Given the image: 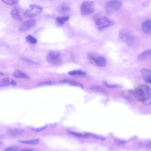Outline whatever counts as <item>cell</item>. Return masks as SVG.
Returning a JSON list of instances; mask_svg holds the SVG:
<instances>
[{
	"label": "cell",
	"instance_id": "6da1fadb",
	"mask_svg": "<svg viewBox=\"0 0 151 151\" xmlns=\"http://www.w3.org/2000/svg\"><path fill=\"white\" fill-rule=\"evenodd\" d=\"M119 37L126 44L129 46H134L136 44L135 37L129 30L124 29L119 33Z\"/></svg>",
	"mask_w": 151,
	"mask_h": 151
},
{
	"label": "cell",
	"instance_id": "7a4b0ae2",
	"mask_svg": "<svg viewBox=\"0 0 151 151\" xmlns=\"http://www.w3.org/2000/svg\"><path fill=\"white\" fill-rule=\"evenodd\" d=\"M95 23L98 30H101L104 28L113 26L114 22L106 17H95L94 18Z\"/></svg>",
	"mask_w": 151,
	"mask_h": 151
},
{
	"label": "cell",
	"instance_id": "3957f363",
	"mask_svg": "<svg viewBox=\"0 0 151 151\" xmlns=\"http://www.w3.org/2000/svg\"><path fill=\"white\" fill-rule=\"evenodd\" d=\"M138 98L144 100L147 97L151 96V88L145 84L137 86L135 89Z\"/></svg>",
	"mask_w": 151,
	"mask_h": 151
},
{
	"label": "cell",
	"instance_id": "277c9868",
	"mask_svg": "<svg viewBox=\"0 0 151 151\" xmlns=\"http://www.w3.org/2000/svg\"><path fill=\"white\" fill-rule=\"evenodd\" d=\"M122 5L120 0H109L105 4V10L108 13H111L119 9Z\"/></svg>",
	"mask_w": 151,
	"mask_h": 151
},
{
	"label": "cell",
	"instance_id": "5b68a950",
	"mask_svg": "<svg viewBox=\"0 0 151 151\" xmlns=\"http://www.w3.org/2000/svg\"><path fill=\"white\" fill-rule=\"evenodd\" d=\"M43 10L40 6L36 4L30 5L24 13L25 17L30 18L35 17L40 14Z\"/></svg>",
	"mask_w": 151,
	"mask_h": 151
},
{
	"label": "cell",
	"instance_id": "8992f818",
	"mask_svg": "<svg viewBox=\"0 0 151 151\" xmlns=\"http://www.w3.org/2000/svg\"><path fill=\"white\" fill-rule=\"evenodd\" d=\"M95 2L93 1H85L83 2L80 6L81 14L87 15L92 14L94 11Z\"/></svg>",
	"mask_w": 151,
	"mask_h": 151
},
{
	"label": "cell",
	"instance_id": "52a82bcc",
	"mask_svg": "<svg viewBox=\"0 0 151 151\" xmlns=\"http://www.w3.org/2000/svg\"><path fill=\"white\" fill-rule=\"evenodd\" d=\"M47 61L49 63L54 65H59L61 63L60 52L58 51H52L47 55Z\"/></svg>",
	"mask_w": 151,
	"mask_h": 151
},
{
	"label": "cell",
	"instance_id": "ba28073f",
	"mask_svg": "<svg viewBox=\"0 0 151 151\" xmlns=\"http://www.w3.org/2000/svg\"><path fill=\"white\" fill-rule=\"evenodd\" d=\"M88 58L91 61L94 62L100 67H104L106 65V62L105 58L101 56H94L91 55L88 56Z\"/></svg>",
	"mask_w": 151,
	"mask_h": 151
},
{
	"label": "cell",
	"instance_id": "9c48e42d",
	"mask_svg": "<svg viewBox=\"0 0 151 151\" xmlns=\"http://www.w3.org/2000/svg\"><path fill=\"white\" fill-rule=\"evenodd\" d=\"M36 21L33 19L29 20L24 22L19 29V31L21 32L27 31L35 25Z\"/></svg>",
	"mask_w": 151,
	"mask_h": 151
},
{
	"label": "cell",
	"instance_id": "30bf717a",
	"mask_svg": "<svg viewBox=\"0 0 151 151\" xmlns=\"http://www.w3.org/2000/svg\"><path fill=\"white\" fill-rule=\"evenodd\" d=\"M57 10L60 13L65 14L70 12L71 9L68 5L64 3L58 6L57 7Z\"/></svg>",
	"mask_w": 151,
	"mask_h": 151
},
{
	"label": "cell",
	"instance_id": "8fae6325",
	"mask_svg": "<svg viewBox=\"0 0 151 151\" xmlns=\"http://www.w3.org/2000/svg\"><path fill=\"white\" fill-rule=\"evenodd\" d=\"M140 61H144L151 58V50H145L139 54L137 57Z\"/></svg>",
	"mask_w": 151,
	"mask_h": 151
},
{
	"label": "cell",
	"instance_id": "7c38bea8",
	"mask_svg": "<svg viewBox=\"0 0 151 151\" xmlns=\"http://www.w3.org/2000/svg\"><path fill=\"white\" fill-rule=\"evenodd\" d=\"M16 84V82L13 80L9 78H2L0 81L1 86H14Z\"/></svg>",
	"mask_w": 151,
	"mask_h": 151
},
{
	"label": "cell",
	"instance_id": "4fadbf2b",
	"mask_svg": "<svg viewBox=\"0 0 151 151\" xmlns=\"http://www.w3.org/2000/svg\"><path fill=\"white\" fill-rule=\"evenodd\" d=\"M142 28L143 32L147 34H151V20L146 21L142 23Z\"/></svg>",
	"mask_w": 151,
	"mask_h": 151
},
{
	"label": "cell",
	"instance_id": "5bb4252c",
	"mask_svg": "<svg viewBox=\"0 0 151 151\" xmlns=\"http://www.w3.org/2000/svg\"><path fill=\"white\" fill-rule=\"evenodd\" d=\"M10 14L12 17L14 19L21 22L22 18L18 9L16 7L14 8L11 11Z\"/></svg>",
	"mask_w": 151,
	"mask_h": 151
},
{
	"label": "cell",
	"instance_id": "9a60e30c",
	"mask_svg": "<svg viewBox=\"0 0 151 151\" xmlns=\"http://www.w3.org/2000/svg\"><path fill=\"white\" fill-rule=\"evenodd\" d=\"M24 132V129L20 128H12L9 129L8 131L9 134L13 136L20 135Z\"/></svg>",
	"mask_w": 151,
	"mask_h": 151
},
{
	"label": "cell",
	"instance_id": "2e32d148",
	"mask_svg": "<svg viewBox=\"0 0 151 151\" xmlns=\"http://www.w3.org/2000/svg\"><path fill=\"white\" fill-rule=\"evenodd\" d=\"M12 75L17 78L29 79V76L25 73L19 70H16L12 74Z\"/></svg>",
	"mask_w": 151,
	"mask_h": 151
},
{
	"label": "cell",
	"instance_id": "e0dca14e",
	"mask_svg": "<svg viewBox=\"0 0 151 151\" xmlns=\"http://www.w3.org/2000/svg\"><path fill=\"white\" fill-rule=\"evenodd\" d=\"M60 82L62 83H68L71 85L78 86L81 88L83 87V86L78 81L73 80L65 79L61 80Z\"/></svg>",
	"mask_w": 151,
	"mask_h": 151
},
{
	"label": "cell",
	"instance_id": "ac0fdd59",
	"mask_svg": "<svg viewBox=\"0 0 151 151\" xmlns=\"http://www.w3.org/2000/svg\"><path fill=\"white\" fill-rule=\"evenodd\" d=\"M90 89L91 90L104 94H106V91L102 87L96 85H93L89 87Z\"/></svg>",
	"mask_w": 151,
	"mask_h": 151
},
{
	"label": "cell",
	"instance_id": "d6986e66",
	"mask_svg": "<svg viewBox=\"0 0 151 151\" xmlns=\"http://www.w3.org/2000/svg\"><path fill=\"white\" fill-rule=\"evenodd\" d=\"M70 19V17L68 16L58 17L56 18V21L58 23L62 25L68 21Z\"/></svg>",
	"mask_w": 151,
	"mask_h": 151
},
{
	"label": "cell",
	"instance_id": "ffe728a7",
	"mask_svg": "<svg viewBox=\"0 0 151 151\" xmlns=\"http://www.w3.org/2000/svg\"><path fill=\"white\" fill-rule=\"evenodd\" d=\"M18 141L21 143L25 144L35 145L38 144L40 140L39 139L37 138L30 140H19Z\"/></svg>",
	"mask_w": 151,
	"mask_h": 151
},
{
	"label": "cell",
	"instance_id": "44dd1931",
	"mask_svg": "<svg viewBox=\"0 0 151 151\" xmlns=\"http://www.w3.org/2000/svg\"><path fill=\"white\" fill-rule=\"evenodd\" d=\"M140 72L145 78L151 79V70L146 68H142Z\"/></svg>",
	"mask_w": 151,
	"mask_h": 151
},
{
	"label": "cell",
	"instance_id": "7402d4cb",
	"mask_svg": "<svg viewBox=\"0 0 151 151\" xmlns=\"http://www.w3.org/2000/svg\"><path fill=\"white\" fill-rule=\"evenodd\" d=\"M67 131L69 134L76 137L82 138H86L88 137L86 133L81 134L69 130H68Z\"/></svg>",
	"mask_w": 151,
	"mask_h": 151
},
{
	"label": "cell",
	"instance_id": "603a6c76",
	"mask_svg": "<svg viewBox=\"0 0 151 151\" xmlns=\"http://www.w3.org/2000/svg\"><path fill=\"white\" fill-rule=\"evenodd\" d=\"M68 74L70 75H77L83 76L86 75V73L80 70L70 71L68 73Z\"/></svg>",
	"mask_w": 151,
	"mask_h": 151
},
{
	"label": "cell",
	"instance_id": "cb8c5ba5",
	"mask_svg": "<svg viewBox=\"0 0 151 151\" xmlns=\"http://www.w3.org/2000/svg\"><path fill=\"white\" fill-rule=\"evenodd\" d=\"M26 40L28 42L32 44H36L37 41L35 38L31 35L27 36L26 37Z\"/></svg>",
	"mask_w": 151,
	"mask_h": 151
},
{
	"label": "cell",
	"instance_id": "d4e9b609",
	"mask_svg": "<svg viewBox=\"0 0 151 151\" xmlns=\"http://www.w3.org/2000/svg\"><path fill=\"white\" fill-rule=\"evenodd\" d=\"M1 1L7 4L12 5L18 3L19 0H1Z\"/></svg>",
	"mask_w": 151,
	"mask_h": 151
},
{
	"label": "cell",
	"instance_id": "484cf974",
	"mask_svg": "<svg viewBox=\"0 0 151 151\" xmlns=\"http://www.w3.org/2000/svg\"><path fill=\"white\" fill-rule=\"evenodd\" d=\"M87 135H88V137H93L95 139H97L101 140H103L105 139L103 137H100L99 136L97 135L96 134H93L91 133H86Z\"/></svg>",
	"mask_w": 151,
	"mask_h": 151
},
{
	"label": "cell",
	"instance_id": "4316f807",
	"mask_svg": "<svg viewBox=\"0 0 151 151\" xmlns=\"http://www.w3.org/2000/svg\"><path fill=\"white\" fill-rule=\"evenodd\" d=\"M20 150V148L17 146H12L10 147H9L5 150L4 151H19Z\"/></svg>",
	"mask_w": 151,
	"mask_h": 151
},
{
	"label": "cell",
	"instance_id": "83f0119b",
	"mask_svg": "<svg viewBox=\"0 0 151 151\" xmlns=\"http://www.w3.org/2000/svg\"><path fill=\"white\" fill-rule=\"evenodd\" d=\"M114 141L117 145L120 146H124L126 143V141L118 139H115Z\"/></svg>",
	"mask_w": 151,
	"mask_h": 151
},
{
	"label": "cell",
	"instance_id": "f1b7e54d",
	"mask_svg": "<svg viewBox=\"0 0 151 151\" xmlns=\"http://www.w3.org/2000/svg\"><path fill=\"white\" fill-rule=\"evenodd\" d=\"M103 84L105 87L109 88H118L119 87V86L117 85L109 84L105 81H104Z\"/></svg>",
	"mask_w": 151,
	"mask_h": 151
},
{
	"label": "cell",
	"instance_id": "f546056e",
	"mask_svg": "<svg viewBox=\"0 0 151 151\" xmlns=\"http://www.w3.org/2000/svg\"><path fill=\"white\" fill-rule=\"evenodd\" d=\"M145 104L149 105L151 104V96L146 97L144 100Z\"/></svg>",
	"mask_w": 151,
	"mask_h": 151
},
{
	"label": "cell",
	"instance_id": "4dcf8cb0",
	"mask_svg": "<svg viewBox=\"0 0 151 151\" xmlns=\"http://www.w3.org/2000/svg\"><path fill=\"white\" fill-rule=\"evenodd\" d=\"M46 127H47L46 126H44L43 127H41L40 128H40H32L31 129L32 131H34L37 132H40L42 131V130H44V129H45L46 128Z\"/></svg>",
	"mask_w": 151,
	"mask_h": 151
},
{
	"label": "cell",
	"instance_id": "1f68e13d",
	"mask_svg": "<svg viewBox=\"0 0 151 151\" xmlns=\"http://www.w3.org/2000/svg\"><path fill=\"white\" fill-rule=\"evenodd\" d=\"M53 83L51 81H47L40 83L37 84V85L41 86L43 85H50L52 84Z\"/></svg>",
	"mask_w": 151,
	"mask_h": 151
},
{
	"label": "cell",
	"instance_id": "d6a6232c",
	"mask_svg": "<svg viewBox=\"0 0 151 151\" xmlns=\"http://www.w3.org/2000/svg\"><path fill=\"white\" fill-rule=\"evenodd\" d=\"M145 81L147 83L151 84V79L150 78H145Z\"/></svg>",
	"mask_w": 151,
	"mask_h": 151
}]
</instances>
